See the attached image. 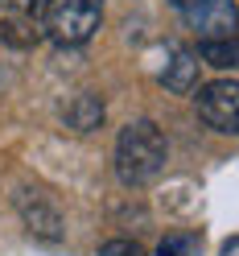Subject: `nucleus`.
<instances>
[{
  "label": "nucleus",
  "instance_id": "obj_6",
  "mask_svg": "<svg viewBox=\"0 0 239 256\" xmlns=\"http://www.w3.org/2000/svg\"><path fill=\"white\" fill-rule=\"evenodd\" d=\"M21 206V219H25V228L33 232L37 240H45V244H58L62 240V215L54 211L50 202H45L41 194H33V190H25V194L17 198Z\"/></svg>",
  "mask_w": 239,
  "mask_h": 256
},
{
  "label": "nucleus",
  "instance_id": "obj_2",
  "mask_svg": "<svg viewBox=\"0 0 239 256\" xmlns=\"http://www.w3.org/2000/svg\"><path fill=\"white\" fill-rule=\"evenodd\" d=\"M103 21V0H45V38L58 46H87Z\"/></svg>",
  "mask_w": 239,
  "mask_h": 256
},
{
  "label": "nucleus",
  "instance_id": "obj_1",
  "mask_svg": "<svg viewBox=\"0 0 239 256\" xmlns=\"http://www.w3.org/2000/svg\"><path fill=\"white\" fill-rule=\"evenodd\" d=\"M169 162V145L153 120H136L116 140V174L124 186H149Z\"/></svg>",
  "mask_w": 239,
  "mask_h": 256
},
{
  "label": "nucleus",
  "instance_id": "obj_10",
  "mask_svg": "<svg viewBox=\"0 0 239 256\" xmlns=\"http://www.w3.org/2000/svg\"><path fill=\"white\" fill-rule=\"evenodd\" d=\"M157 256H202V236L198 232H173L157 244Z\"/></svg>",
  "mask_w": 239,
  "mask_h": 256
},
{
  "label": "nucleus",
  "instance_id": "obj_12",
  "mask_svg": "<svg viewBox=\"0 0 239 256\" xmlns=\"http://www.w3.org/2000/svg\"><path fill=\"white\" fill-rule=\"evenodd\" d=\"M219 256H239V236L235 240H227V244H223V252Z\"/></svg>",
  "mask_w": 239,
  "mask_h": 256
},
{
  "label": "nucleus",
  "instance_id": "obj_11",
  "mask_svg": "<svg viewBox=\"0 0 239 256\" xmlns=\"http://www.w3.org/2000/svg\"><path fill=\"white\" fill-rule=\"evenodd\" d=\"M95 256H145V248L132 244V240H107V244L95 252Z\"/></svg>",
  "mask_w": 239,
  "mask_h": 256
},
{
  "label": "nucleus",
  "instance_id": "obj_7",
  "mask_svg": "<svg viewBox=\"0 0 239 256\" xmlns=\"http://www.w3.org/2000/svg\"><path fill=\"white\" fill-rule=\"evenodd\" d=\"M198 54L194 50H186V46H173L169 50V62H165V74H161V83L169 91H194L198 83Z\"/></svg>",
  "mask_w": 239,
  "mask_h": 256
},
{
  "label": "nucleus",
  "instance_id": "obj_8",
  "mask_svg": "<svg viewBox=\"0 0 239 256\" xmlns=\"http://www.w3.org/2000/svg\"><path fill=\"white\" fill-rule=\"evenodd\" d=\"M62 116H66L70 128H78V132H91V128L103 124V100H99V95H74V100L62 108Z\"/></svg>",
  "mask_w": 239,
  "mask_h": 256
},
{
  "label": "nucleus",
  "instance_id": "obj_3",
  "mask_svg": "<svg viewBox=\"0 0 239 256\" xmlns=\"http://www.w3.org/2000/svg\"><path fill=\"white\" fill-rule=\"evenodd\" d=\"M45 38V0H0V42L33 50Z\"/></svg>",
  "mask_w": 239,
  "mask_h": 256
},
{
  "label": "nucleus",
  "instance_id": "obj_4",
  "mask_svg": "<svg viewBox=\"0 0 239 256\" xmlns=\"http://www.w3.org/2000/svg\"><path fill=\"white\" fill-rule=\"evenodd\" d=\"M182 12V21L198 34V42L206 38H235L239 25V8L235 0H169Z\"/></svg>",
  "mask_w": 239,
  "mask_h": 256
},
{
  "label": "nucleus",
  "instance_id": "obj_9",
  "mask_svg": "<svg viewBox=\"0 0 239 256\" xmlns=\"http://www.w3.org/2000/svg\"><path fill=\"white\" fill-rule=\"evenodd\" d=\"M206 66H219V70H235L239 66V34L235 38H206V42H198V50H194Z\"/></svg>",
  "mask_w": 239,
  "mask_h": 256
},
{
  "label": "nucleus",
  "instance_id": "obj_5",
  "mask_svg": "<svg viewBox=\"0 0 239 256\" xmlns=\"http://www.w3.org/2000/svg\"><path fill=\"white\" fill-rule=\"evenodd\" d=\"M198 116L215 128V132H239V83L231 78H219V83H206L198 91Z\"/></svg>",
  "mask_w": 239,
  "mask_h": 256
}]
</instances>
